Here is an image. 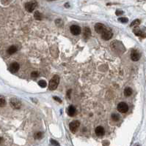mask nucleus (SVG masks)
Instances as JSON below:
<instances>
[{
	"mask_svg": "<svg viewBox=\"0 0 146 146\" xmlns=\"http://www.w3.org/2000/svg\"><path fill=\"white\" fill-rule=\"evenodd\" d=\"M59 83H60V77L58 75H54L49 81V90L51 91L55 90L57 88L58 85H59Z\"/></svg>",
	"mask_w": 146,
	"mask_h": 146,
	"instance_id": "f257e3e1",
	"label": "nucleus"
},
{
	"mask_svg": "<svg viewBox=\"0 0 146 146\" xmlns=\"http://www.w3.org/2000/svg\"><path fill=\"white\" fill-rule=\"evenodd\" d=\"M10 104L11 105V107L13 108V109H16V110H19L21 108V101L16 99V98H12L10 100Z\"/></svg>",
	"mask_w": 146,
	"mask_h": 146,
	"instance_id": "f03ea898",
	"label": "nucleus"
},
{
	"mask_svg": "<svg viewBox=\"0 0 146 146\" xmlns=\"http://www.w3.org/2000/svg\"><path fill=\"white\" fill-rule=\"evenodd\" d=\"M38 3L35 1H32V2H29L25 4V9L26 10H27L28 12H33V10L35 9V7H37Z\"/></svg>",
	"mask_w": 146,
	"mask_h": 146,
	"instance_id": "7ed1b4c3",
	"label": "nucleus"
},
{
	"mask_svg": "<svg viewBox=\"0 0 146 146\" xmlns=\"http://www.w3.org/2000/svg\"><path fill=\"white\" fill-rule=\"evenodd\" d=\"M80 126V123L79 121H72L70 124H69V127H70V130L72 133H75L76 132L77 129H79Z\"/></svg>",
	"mask_w": 146,
	"mask_h": 146,
	"instance_id": "20e7f679",
	"label": "nucleus"
},
{
	"mask_svg": "<svg viewBox=\"0 0 146 146\" xmlns=\"http://www.w3.org/2000/svg\"><path fill=\"white\" fill-rule=\"evenodd\" d=\"M112 35H113V34H112V31L108 30L107 28L101 33V37L104 40H109L112 37Z\"/></svg>",
	"mask_w": 146,
	"mask_h": 146,
	"instance_id": "39448f33",
	"label": "nucleus"
},
{
	"mask_svg": "<svg viewBox=\"0 0 146 146\" xmlns=\"http://www.w3.org/2000/svg\"><path fill=\"white\" fill-rule=\"evenodd\" d=\"M70 30L72 34L74 35H79L81 33L82 29L80 28V26H77V25H72L70 28Z\"/></svg>",
	"mask_w": 146,
	"mask_h": 146,
	"instance_id": "423d86ee",
	"label": "nucleus"
},
{
	"mask_svg": "<svg viewBox=\"0 0 146 146\" xmlns=\"http://www.w3.org/2000/svg\"><path fill=\"white\" fill-rule=\"evenodd\" d=\"M118 110L122 113H126L128 110V105L125 103V102H121L118 105Z\"/></svg>",
	"mask_w": 146,
	"mask_h": 146,
	"instance_id": "0eeeda50",
	"label": "nucleus"
},
{
	"mask_svg": "<svg viewBox=\"0 0 146 146\" xmlns=\"http://www.w3.org/2000/svg\"><path fill=\"white\" fill-rule=\"evenodd\" d=\"M19 68H20V65H19V63H17V62H13L10 65V67H9V70L12 73H16V72H17L19 70Z\"/></svg>",
	"mask_w": 146,
	"mask_h": 146,
	"instance_id": "6e6552de",
	"label": "nucleus"
},
{
	"mask_svg": "<svg viewBox=\"0 0 146 146\" xmlns=\"http://www.w3.org/2000/svg\"><path fill=\"white\" fill-rule=\"evenodd\" d=\"M106 29L105 26L103 23H98L95 25V30L98 34H101L103 32L104 30Z\"/></svg>",
	"mask_w": 146,
	"mask_h": 146,
	"instance_id": "1a4fd4ad",
	"label": "nucleus"
},
{
	"mask_svg": "<svg viewBox=\"0 0 146 146\" xmlns=\"http://www.w3.org/2000/svg\"><path fill=\"white\" fill-rule=\"evenodd\" d=\"M140 58V54L137 50H132L131 52V58L134 62H137Z\"/></svg>",
	"mask_w": 146,
	"mask_h": 146,
	"instance_id": "9d476101",
	"label": "nucleus"
},
{
	"mask_svg": "<svg viewBox=\"0 0 146 146\" xmlns=\"http://www.w3.org/2000/svg\"><path fill=\"white\" fill-rule=\"evenodd\" d=\"M95 135H96L97 136L101 137V136L104 135V134H105V130H104V127H102V126H98V127L95 128Z\"/></svg>",
	"mask_w": 146,
	"mask_h": 146,
	"instance_id": "9b49d317",
	"label": "nucleus"
},
{
	"mask_svg": "<svg viewBox=\"0 0 146 146\" xmlns=\"http://www.w3.org/2000/svg\"><path fill=\"white\" fill-rule=\"evenodd\" d=\"M76 113V107L73 105H70L69 107H68V114L69 116L70 117H73L74 116Z\"/></svg>",
	"mask_w": 146,
	"mask_h": 146,
	"instance_id": "f8f14e48",
	"label": "nucleus"
},
{
	"mask_svg": "<svg viewBox=\"0 0 146 146\" xmlns=\"http://www.w3.org/2000/svg\"><path fill=\"white\" fill-rule=\"evenodd\" d=\"M133 32H134V33L137 35V36H138V37H146V34H145V33H143L140 29L138 28V27H135L134 28V30H133Z\"/></svg>",
	"mask_w": 146,
	"mask_h": 146,
	"instance_id": "ddd939ff",
	"label": "nucleus"
},
{
	"mask_svg": "<svg viewBox=\"0 0 146 146\" xmlns=\"http://www.w3.org/2000/svg\"><path fill=\"white\" fill-rule=\"evenodd\" d=\"M91 36V31L88 27L84 28V37L85 39H88Z\"/></svg>",
	"mask_w": 146,
	"mask_h": 146,
	"instance_id": "4468645a",
	"label": "nucleus"
},
{
	"mask_svg": "<svg viewBox=\"0 0 146 146\" xmlns=\"http://www.w3.org/2000/svg\"><path fill=\"white\" fill-rule=\"evenodd\" d=\"M16 51H17V48H16V46H15V45H12V46H10V47L7 49V53H9V54H10V55H12V54H13V53H15Z\"/></svg>",
	"mask_w": 146,
	"mask_h": 146,
	"instance_id": "2eb2a0df",
	"label": "nucleus"
},
{
	"mask_svg": "<svg viewBox=\"0 0 146 146\" xmlns=\"http://www.w3.org/2000/svg\"><path fill=\"white\" fill-rule=\"evenodd\" d=\"M124 94L126 96H130L131 94H132V89L129 87L126 88L125 90H124Z\"/></svg>",
	"mask_w": 146,
	"mask_h": 146,
	"instance_id": "dca6fc26",
	"label": "nucleus"
},
{
	"mask_svg": "<svg viewBox=\"0 0 146 146\" xmlns=\"http://www.w3.org/2000/svg\"><path fill=\"white\" fill-rule=\"evenodd\" d=\"M34 17L36 20H41L43 18V15L38 12V11H36L35 13H34Z\"/></svg>",
	"mask_w": 146,
	"mask_h": 146,
	"instance_id": "f3484780",
	"label": "nucleus"
},
{
	"mask_svg": "<svg viewBox=\"0 0 146 146\" xmlns=\"http://www.w3.org/2000/svg\"><path fill=\"white\" fill-rule=\"evenodd\" d=\"M112 119L114 121H118L120 120V115L118 114H116V113H113L112 115Z\"/></svg>",
	"mask_w": 146,
	"mask_h": 146,
	"instance_id": "a211bd4d",
	"label": "nucleus"
},
{
	"mask_svg": "<svg viewBox=\"0 0 146 146\" xmlns=\"http://www.w3.org/2000/svg\"><path fill=\"white\" fill-rule=\"evenodd\" d=\"M6 104L5 98L3 96H0V107H4Z\"/></svg>",
	"mask_w": 146,
	"mask_h": 146,
	"instance_id": "6ab92c4d",
	"label": "nucleus"
},
{
	"mask_svg": "<svg viewBox=\"0 0 146 146\" xmlns=\"http://www.w3.org/2000/svg\"><path fill=\"white\" fill-rule=\"evenodd\" d=\"M38 85L41 87V88H45L47 85L46 82L45 80H41L38 82Z\"/></svg>",
	"mask_w": 146,
	"mask_h": 146,
	"instance_id": "aec40b11",
	"label": "nucleus"
},
{
	"mask_svg": "<svg viewBox=\"0 0 146 146\" xmlns=\"http://www.w3.org/2000/svg\"><path fill=\"white\" fill-rule=\"evenodd\" d=\"M140 24V21L139 19H136L135 21H134L133 22H131V26L132 27V26H138Z\"/></svg>",
	"mask_w": 146,
	"mask_h": 146,
	"instance_id": "412c9836",
	"label": "nucleus"
},
{
	"mask_svg": "<svg viewBox=\"0 0 146 146\" xmlns=\"http://www.w3.org/2000/svg\"><path fill=\"white\" fill-rule=\"evenodd\" d=\"M39 76V73L37 72V71H34L31 73V77L32 78H36Z\"/></svg>",
	"mask_w": 146,
	"mask_h": 146,
	"instance_id": "4be33fe9",
	"label": "nucleus"
},
{
	"mask_svg": "<svg viewBox=\"0 0 146 146\" xmlns=\"http://www.w3.org/2000/svg\"><path fill=\"white\" fill-rule=\"evenodd\" d=\"M118 21H121V23H127V22H128V18H120L118 19Z\"/></svg>",
	"mask_w": 146,
	"mask_h": 146,
	"instance_id": "5701e85b",
	"label": "nucleus"
},
{
	"mask_svg": "<svg viewBox=\"0 0 146 146\" xmlns=\"http://www.w3.org/2000/svg\"><path fill=\"white\" fill-rule=\"evenodd\" d=\"M42 135H43V134H42L41 132H38V133L35 134V138H36V139H40V138L42 137Z\"/></svg>",
	"mask_w": 146,
	"mask_h": 146,
	"instance_id": "b1692460",
	"label": "nucleus"
},
{
	"mask_svg": "<svg viewBox=\"0 0 146 146\" xmlns=\"http://www.w3.org/2000/svg\"><path fill=\"white\" fill-rule=\"evenodd\" d=\"M50 141H51V145H60V144L58 143L57 142H56V141H55V140H51Z\"/></svg>",
	"mask_w": 146,
	"mask_h": 146,
	"instance_id": "393cba45",
	"label": "nucleus"
},
{
	"mask_svg": "<svg viewBox=\"0 0 146 146\" xmlns=\"http://www.w3.org/2000/svg\"><path fill=\"white\" fill-rule=\"evenodd\" d=\"M54 99L56 100V101H59L60 102V103H61V102H62V101H61V99L59 98V97H57V96H54Z\"/></svg>",
	"mask_w": 146,
	"mask_h": 146,
	"instance_id": "a878e982",
	"label": "nucleus"
},
{
	"mask_svg": "<svg viewBox=\"0 0 146 146\" xmlns=\"http://www.w3.org/2000/svg\"><path fill=\"white\" fill-rule=\"evenodd\" d=\"M121 14H123V11H121V10H117L116 11L117 16H119V15H121Z\"/></svg>",
	"mask_w": 146,
	"mask_h": 146,
	"instance_id": "bb28decb",
	"label": "nucleus"
},
{
	"mask_svg": "<svg viewBox=\"0 0 146 146\" xmlns=\"http://www.w3.org/2000/svg\"><path fill=\"white\" fill-rule=\"evenodd\" d=\"M3 141V139H2V137H0V144H1L2 143V142Z\"/></svg>",
	"mask_w": 146,
	"mask_h": 146,
	"instance_id": "cd10ccee",
	"label": "nucleus"
},
{
	"mask_svg": "<svg viewBox=\"0 0 146 146\" xmlns=\"http://www.w3.org/2000/svg\"><path fill=\"white\" fill-rule=\"evenodd\" d=\"M49 1H54V0H49Z\"/></svg>",
	"mask_w": 146,
	"mask_h": 146,
	"instance_id": "c85d7f7f",
	"label": "nucleus"
}]
</instances>
